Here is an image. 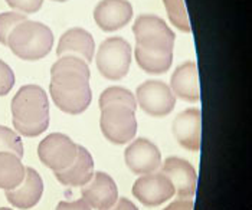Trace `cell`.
<instances>
[{"label":"cell","instance_id":"8fae6325","mask_svg":"<svg viewBox=\"0 0 252 210\" xmlns=\"http://www.w3.org/2000/svg\"><path fill=\"white\" fill-rule=\"evenodd\" d=\"M127 167L134 174H149L161 166V154L147 138H137L124 151Z\"/></svg>","mask_w":252,"mask_h":210},{"label":"cell","instance_id":"44dd1931","mask_svg":"<svg viewBox=\"0 0 252 210\" xmlns=\"http://www.w3.org/2000/svg\"><path fill=\"white\" fill-rule=\"evenodd\" d=\"M163 3H164V7H166V12H167L170 22L179 30L190 33L192 28H190V22H189L185 1L183 0H163Z\"/></svg>","mask_w":252,"mask_h":210},{"label":"cell","instance_id":"ba28073f","mask_svg":"<svg viewBox=\"0 0 252 210\" xmlns=\"http://www.w3.org/2000/svg\"><path fill=\"white\" fill-rule=\"evenodd\" d=\"M136 102L150 117H166L176 105V96L169 85L161 81H146L137 87Z\"/></svg>","mask_w":252,"mask_h":210},{"label":"cell","instance_id":"3957f363","mask_svg":"<svg viewBox=\"0 0 252 210\" xmlns=\"http://www.w3.org/2000/svg\"><path fill=\"white\" fill-rule=\"evenodd\" d=\"M52 45L54 33L46 25L26 19L10 32L6 46L23 60H39L51 52Z\"/></svg>","mask_w":252,"mask_h":210},{"label":"cell","instance_id":"4316f807","mask_svg":"<svg viewBox=\"0 0 252 210\" xmlns=\"http://www.w3.org/2000/svg\"><path fill=\"white\" fill-rule=\"evenodd\" d=\"M57 210H91V208L82 200H75V202H59Z\"/></svg>","mask_w":252,"mask_h":210},{"label":"cell","instance_id":"5b68a950","mask_svg":"<svg viewBox=\"0 0 252 210\" xmlns=\"http://www.w3.org/2000/svg\"><path fill=\"white\" fill-rule=\"evenodd\" d=\"M99 110V127L105 140L117 146H123L136 137V110L117 102L107 104Z\"/></svg>","mask_w":252,"mask_h":210},{"label":"cell","instance_id":"cb8c5ba5","mask_svg":"<svg viewBox=\"0 0 252 210\" xmlns=\"http://www.w3.org/2000/svg\"><path fill=\"white\" fill-rule=\"evenodd\" d=\"M28 19L26 15L19 12H3L0 13V43L7 45V38L10 32L22 22Z\"/></svg>","mask_w":252,"mask_h":210},{"label":"cell","instance_id":"7c38bea8","mask_svg":"<svg viewBox=\"0 0 252 210\" xmlns=\"http://www.w3.org/2000/svg\"><path fill=\"white\" fill-rule=\"evenodd\" d=\"M133 18V6L127 0H101L94 9V20L104 32L123 29Z\"/></svg>","mask_w":252,"mask_h":210},{"label":"cell","instance_id":"ffe728a7","mask_svg":"<svg viewBox=\"0 0 252 210\" xmlns=\"http://www.w3.org/2000/svg\"><path fill=\"white\" fill-rule=\"evenodd\" d=\"M134 57H136L138 66L147 72V74H164L170 69L172 62H173V52H166V54H152L146 52L141 48L136 46L134 49Z\"/></svg>","mask_w":252,"mask_h":210},{"label":"cell","instance_id":"7402d4cb","mask_svg":"<svg viewBox=\"0 0 252 210\" xmlns=\"http://www.w3.org/2000/svg\"><path fill=\"white\" fill-rule=\"evenodd\" d=\"M114 102L124 104L133 110L137 108L136 96L123 87H110V88L104 90L101 96H99V108H102L107 104H114Z\"/></svg>","mask_w":252,"mask_h":210},{"label":"cell","instance_id":"4fadbf2b","mask_svg":"<svg viewBox=\"0 0 252 210\" xmlns=\"http://www.w3.org/2000/svg\"><path fill=\"white\" fill-rule=\"evenodd\" d=\"M161 173L172 181L175 193L179 196V199L193 197L197 176L194 172V167L188 160L179 157H169L166 158L161 167Z\"/></svg>","mask_w":252,"mask_h":210},{"label":"cell","instance_id":"484cf974","mask_svg":"<svg viewBox=\"0 0 252 210\" xmlns=\"http://www.w3.org/2000/svg\"><path fill=\"white\" fill-rule=\"evenodd\" d=\"M6 3L16 12L23 15L36 13L43 4V0H6Z\"/></svg>","mask_w":252,"mask_h":210},{"label":"cell","instance_id":"4dcf8cb0","mask_svg":"<svg viewBox=\"0 0 252 210\" xmlns=\"http://www.w3.org/2000/svg\"><path fill=\"white\" fill-rule=\"evenodd\" d=\"M54 1H59V3H62V1H66V0H54Z\"/></svg>","mask_w":252,"mask_h":210},{"label":"cell","instance_id":"f546056e","mask_svg":"<svg viewBox=\"0 0 252 210\" xmlns=\"http://www.w3.org/2000/svg\"><path fill=\"white\" fill-rule=\"evenodd\" d=\"M0 210H13V209H9V208H0Z\"/></svg>","mask_w":252,"mask_h":210},{"label":"cell","instance_id":"d4e9b609","mask_svg":"<svg viewBox=\"0 0 252 210\" xmlns=\"http://www.w3.org/2000/svg\"><path fill=\"white\" fill-rule=\"evenodd\" d=\"M15 85V74L12 68L0 59V96L7 95Z\"/></svg>","mask_w":252,"mask_h":210},{"label":"cell","instance_id":"5bb4252c","mask_svg":"<svg viewBox=\"0 0 252 210\" xmlns=\"http://www.w3.org/2000/svg\"><path fill=\"white\" fill-rule=\"evenodd\" d=\"M173 135L177 143L189 150H200V135H202V113L199 108H189L182 111L173 121Z\"/></svg>","mask_w":252,"mask_h":210},{"label":"cell","instance_id":"7a4b0ae2","mask_svg":"<svg viewBox=\"0 0 252 210\" xmlns=\"http://www.w3.org/2000/svg\"><path fill=\"white\" fill-rule=\"evenodd\" d=\"M10 111L13 127L23 137H38L49 127L48 94L39 85H23L12 99Z\"/></svg>","mask_w":252,"mask_h":210},{"label":"cell","instance_id":"f1b7e54d","mask_svg":"<svg viewBox=\"0 0 252 210\" xmlns=\"http://www.w3.org/2000/svg\"><path fill=\"white\" fill-rule=\"evenodd\" d=\"M107 210H138L137 209V206L131 202V200H128V199H126V197H121V199H118L116 203L110 208V209Z\"/></svg>","mask_w":252,"mask_h":210},{"label":"cell","instance_id":"2e32d148","mask_svg":"<svg viewBox=\"0 0 252 210\" xmlns=\"http://www.w3.org/2000/svg\"><path fill=\"white\" fill-rule=\"evenodd\" d=\"M94 51L95 42L93 35L82 28H72L68 29L59 39L57 55L59 58L66 55L77 57L90 63L94 59Z\"/></svg>","mask_w":252,"mask_h":210},{"label":"cell","instance_id":"e0dca14e","mask_svg":"<svg viewBox=\"0 0 252 210\" xmlns=\"http://www.w3.org/2000/svg\"><path fill=\"white\" fill-rule=\"evenodd\" d=\"M170 90L173 95L188 102H197L200 98L199 74L193 60L183 62L175 69L170 78Z\"/></svg>","mask_w":252,"mask_h":210},{"label":"cell","instance_id":"6da1fadb","mask_svg":"<svg viewBox=\"0 0 252 210\" xmlns=\"http://www.w3.org/2000/svg\"><path fill=\"white\" fill-rule=\"evenodd\" d=\"M90 66L77 57H61L51 68V96L61 111L82 114L91 104Z\"/></svg>","mask_w":252,"mask_h":210},{"label":"cell","instance_id":"277c9868","mask_svg":"<svg viewBox=\"0 0 252 210\" xmlns=\"http://www.w3.org/2000/svg\"><path fill=\"white\" fill-rule=\"evenodd\" d=\"M136 46L152 54L173 52L176 35L166 22L156 15H140L133 25Z\"/></svg>","mask_w":252,"mask_h":210},{"label":"cell","instance_id":"ac0fdd59","mask_svg":"<svg viewBox=\"0 0 252 210\" xmlns=\"http://www.w3.org/2000/svg\"><path fill=\"white\" fill-rule=\"evenodd\" d=\"M93 174H94V158L85 147L78 144V154L74 163L62 172H55V177L63 186L78 187L87 184L91 180Z\"/></svg>","mask_w":252,"mask_h":210},{"label":"cell","instance_id":"52a82bcc","mask_svg":"<svg viewBox=\"0 0 252 210\" xmlns=\"http://www.w3.org/2000/svg\"><path fill=\"white\" fill-rule=\"evenodd\" d=\"M77 154L78 144L65 134H49L39 143V160L52 172H62L68 169L77 158Z\"/></svg>","mask_w":252,"mask_h":210},{"label":"cell","instance_id":"d6986e66","mask_svg":"<svg viewBox=\"0 0 252 210\" xmlns=\"http://www.w3.org/2000/svg\"><path fill=\"white\" fill-rule=\"evenodd\" d=\"M26 167L13 153H0V189L13 190L23 181Z\"/></svg>","mask_w":252,"mask_h":210},{"label":"cell","instance_id":"83f0119b","mask_svg":"<svg viewBox=\"0 0 252 210\" xmlns=\"http://www.w3.org/2000/svg\"><path fill=\"white\" fill-rule=\"evenodd\" d=\"M163 210H193V200L192 199H177Z\"/></svg>","mask_w":252,"mask_h":210},{"label":"cell","instance_id":"8992f818","mask_svg":"<svg viewBox=\"0 0 252 210\" xmlns=\"http://www.w3.org/2000/svg\"><path fill=\"white\" fill-rule=\"evenodd\" d=\"M95 62L102 77L110 81H118L130 71L131 46L126 39L120 36L105 39L98 48Z\"/></svg>","mask_w":252,"mask_h":210},{"label":"cell","instance_id":"603a6c76","mask_svg":"<svg viewBox=\"0 0 252 210\" xmlns=\"http://www.w3.org/2000/svg\"><path fill=\"white\" fill-rule=\"evenodd\" d=\"M13 153L19 158L23 157V143L15 130L0 125V153Z\"/></svg>","mask_w":252,"mask_h":210},{"label":"cell","instance_id":"9a60e30c","mask_svg":"<svg viewBox=\"0 0 252 210\" xmlns=\"http://www.w3.org/2000/svg\"><path fill=\"white\" fill-rule=\"evenodd\" d=\"M43 193V181L39 173L32 169L26 167V174L23 181L13 190H6L7 202L16 208V209L28 210L35 208L39 203Z\"/></svg>","mask_w":252,"mask_h":210},{"label":"cell","instance_id":"30bf717a","mask_svg":"<svg viewBox=\"0 0 252 210\" xmlns=\"http://www.w3.org/2000/svg\"><path fill=\"white\" fill-rule=\"evenodd\" d=\"M81 196L90 208L107 210L118 200V187L110 174L97 172L87 184H84Z\"/></svg>","mask_w":252,"mask_h":210},{"label":"cell","instance_id":"9c48e42d","mask_svg":"<svg viewBox=\"0 0 252 210\" xmlns=\"http://www.w3.org/2000/svg\"><path fill=\"white\" fill-rule=\"evenodd\" d=\"M133 196L147 208H156L170 200L175 196V187L172 181L163 173L143 174L133 186Z\"/></svg>","mask_w":252,"mask_h":210}]
</instances>
